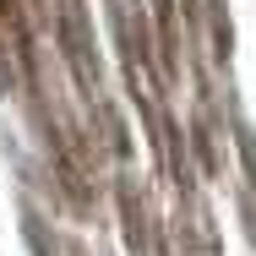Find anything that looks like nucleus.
I'll return each instance as SVG.
<instances>
[{"label": "nucleus", "mask_w": 256, "mask_h": 256, "mask_svg": "<svg viewBox=\"0 0 256 256\" xmlns=\"http://www.w3.org/2000/svg\"><path fill=\"white\" fill-rule=\"evenodd\" d=\"M0 33L11 38V54L22 60V44H28V38H22V11H16V0H0Z\"/></svg>", "instance_id": "f257e3e1"}]
</instances>
